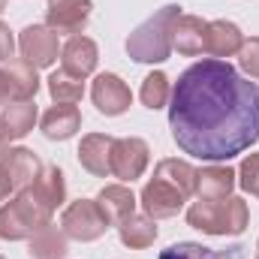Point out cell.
Masks as SVG:
<instances>
[{"label": "cell", "mask_w": 259, "mask_h": 259, "mask_svg": "<svg viewBox=\"0 0 259 259\" xmlns=\"http://www.w3.org/2000/svg\"><path fill=\"white\" fill-rule=\"evenodd\" d=\"M169 100L172 139L190 157L226 163L259 142V84L226 61L187 66Z\"/></svg>", "instance_id": "6da1fadb"}, {"label": "cell", "mask_w": 259, "mask_h": 259, "mask_svg": "<svg viewBox=\"0 0 259 259\" xmlns=\"http://www.w3.org/2000/svg\"><path fill=\"white\" fill-rule=\"evenodd\" d=\"M181 15L178 3L157 9L127 36V55L139 64H163L172 55V27Z\"/></svg>", "instance_id": "7a4b0ae2"}, {"label": "cell", "mask_w": 259, "mask_h": 259, "mask_svg": "<svg viewBox=\"0 0 259 259\" xmlns=\"http://www.w3.org/2000/svg\"><path fill=\"white\" fill-rule=\"evenodd\" d=\"M187 223L205 235H241L250 223V211L241 196L196 199L187 208Z\"/></svg>", "instance_id": "3957f363"}, {"label": "cell", "mask_w": 259, "mask_h": 259, "mask_svg": "<svg viewBox=\"0 0 259 259\" xmlns=\"http://www.w3.org/2000/svg\"><path fill=\"white\" fill-rule=\"evenodd\" d=\"M52 223V211H46L30 190H21L0 208V238L3 241H24L33 238L42 226Z\"/></svg>", "instance_id": "277c9868"}, {"label": "cell", "mask_w": 259, "mask_h": 259, "mask_svg": "<svg viewBox=\"0 0 259 259\" xmlns=\"http://www.w3.org/2000/svg\"><path fill=\"white\" fill-rule=\"evenodd\" d=\"M109 226L112 223L103 214V208H100L97 199L69 202L64 208V217H61V229L66 232V238H72V241H97V238L106 235Z\"/></svg>", "instance_id": "5b68a950"}, {"label": "cell", "mask_w": 259, "mask_h": 259, "mask_svg": "<svg viewBox=\"0 0 259 259\" xmlns=\"http://www.w3.org/2000/svg\"><path fill=\"white\" fill-rule=\"evenodd\" d=\"M18 52L27 64H33L36 69L42 66H52L61 55V46H58V33L49 27V24H27L18 36Z\"/></svg>", "instance_id": "8992f818"}, {"label": "cell", "mask_w": 259, "mask_h": 259, "mask_svg": "<svg viewBox=\"0 0 259 259\" xmlns=\"http://www.w3.org/2000/svg\"><path fill=\"white\" fill-rule=\"evenodd\" d=\"M184 202H187V196L181 193L175 184H169V181H163V178H157V175H154V181H148V184L142 187V196H139V205H142L145 214L154 217V220L175 217V214L184 208Z\"/></svg>", "instance_id": "52a82bcc"}, {"label": "cell", "mask_w": 259, "mask_h": 259, "mask_svg": "<svg viewBox=\"0 0 259 259\" xmlns=\"http://www.w3.org/2000/svg\"><path fill=\"white\" fill-rule=\"evenodd\" d=\"M91 100H94L97 112H103L106 118H118V115H124L130 109L133 94H130V88L124 84L121 75H115V72H100V75L94 78V84H91Z\"/></svg>", "instance_id": "ba28073f"}, {"label": "cell", "mask_w": 259, "mask_h": 259, "mask_svg": "<svg viewBox=\"0 0 259 259\" xmlns=\"http://www.w3.org/2000/svg\"><path fill=\"white\" fill-rule=\"evenodd\" d=\"M148 142L145 139H115L112 145V175L121 178V181H136L142 178V172L148 169Z\"/></svg>", "instance_id": "9c48e42d"}, {"label": "cell", "mask_w": 259, "mask_h": 259, "mask_svg": "<svg viewBox=\"0 0 259 259\" xmlns=\"http://www.w3.org/2000/svg\"><path fill=\"white\" fill-rule=\"evenodd\" d=\"M91 9H94L91 0H49V6H46V21H49V27H52L58 36H61V33L78 36V33L88 27Z\"/></svg>", "instance_id": "30bf717a"}, {"label": "cell", "mask_w": 259, "mask_h": 259, "mask_svg": "<svg viewBox=\"0 0 259 259\" xmlns=\"http://www.w3.org/2000/svg\"><path fill=\"white\" fill-rule=\"evenodd\" d=\"M0 163H3L6 172H9L15 193L27 190V187L39 178V172H42L39 157H36L33 151H27V148H3V151H0Z\"/></svg>", "instance_id": "8fae6325"}, {"label": "cell", "mask_w": 259, "mask_h": 259, "mask_svg": "<svg viewBox=\"0 0 259 259\" xmlns=\"http://www.w3.org/2000/svg\"><path fill=\"white\" fill-rule=\"evenodd\" d=\"M112 145H115V139L106 136V133H91V136H84L81 145H78V163H81L91 175H97V178L112 175Z\"/></svg>", "instance_id": "7c38bea8"}, {"label": "cell", "mask_w": 259, "mask_h": 259, "mask_svg": "<svg viewBox=\"0 0 259 259\" xmlns=\"http://www.w3.org/2000/svg\"><path fill=\"white\" fill-rule=\"evenodd\" d=\"M61 61H64V72L75 75V78H88L94 69H97V61H100V52H97V42L88 39V36H69L64 49H61Z\"/></svg>", "instance_id": "4fadbf2b"}, {"label": "cell", "mask_w": 259, "mask_h": 259, "mask_svg": "<svg viewBox=\"0 0 259 259\" xmlns=\"http://www.w3.org/2000/svg\"><path fill=\"white\" fill-rule=\"evenodd\" d=\"M241 46H244V33L238 30V24L223 21V18L208 21V30H205V55H211V58L220 61V58L238 55Z\"/></svg>", "instance_id": "5bb4252c"}, {"label": "cell", "mask_w": 259, "mask_h": 259, "mask_svg": "<svg viewBox=\"0 0 259 259\" xmlns=\"http://www.w3.org/2000/svg\"><path fill=\"white\" fill-rule=\"evenodd\" d=\"M205 30H208V21H202L199 15L181 12L172 27V49H178V55H184V58L205 55Z\"/></svg>", "instance_id": "9a60e30c"}, {"label": "cell", "mask_w": 259, "mask_h": 259, "mask_svg": "<svg viewBox=\"0 0 259 259\" xmlns=\"http://www.w3.org/2000/svg\"><path fill=\"white\" fill-rule=\"evenodd\" d=\"M238 184V175L229 166L196 169V199H226Z\"/></svg>", "instance_id": "2e32d148"}, {"label": "cell", "mask_w": 259, "mask_h": 259, "mask_svg": "<svg viewBox=\"0 0 259 259\" xmlns=\"http://www.w3.org/2000/svg\"><path fill=\"white\" fill-rule=\"evenodd\" d=\"M39 127H42V136H46V139L64 142V139H69V136L78 133V127H81V112H78L75 106H69V103H58V106H52V109L42 115Z\"/></svg>", "instance_id": "e0dca14e"}, {"label": "cell", "mask_w": 259, "mask_h": 259, "mask_svg": "<svg viewBox=\"0 0 259 259\" xmlns=\"http://www.w3.org/2000/svg\"><path fill=\"white\" fill-rule=\"evenodd\" d=\"M30 196L46 208V211H58L61 205L66 202V184H64V172L58 169V166H49V169H42L39 172V178L27 187Z\"/></svg>", "instance_id": "ac0fdd59"}, {"label": "cell", "mask_w": 259, "mask_h": 259, "mask_svg": "<svg viewBox=\"0 0 259 259\" xmlns=\"http://www.w3.org/2000/svg\"><path fill=\"white\" fill-rule=\"evenodd\" d=\"M0 66H3V75H6L12 100H33L36 97V91H39L36 66L27 64V61H6V64H0Z\"/></svg>", "instance_id": "d6986e66"}, {"label": "cell", "mask_w": 259, "mask_h": 259, "mask_svg": "<svg viewBox=\"0 0 259 259\" xmlns=\"http://www.w3.org/2000/svg\"><path fill=\"white\" fill-rule=\"evenodd\" d=\"M97 202H100V208H103V214L109 217V223L112 226H118V223H124L130 214H136V196L130 187L124 184H109V187H103L100 196H97Z\"/></svg>", "instance_id": "ffe728a7"}, {"label": "cell", "mask_w": 259, "mask_h": 259, "mask_svg": "<svg viewBox=\"0 0 259 259\" xmlns=\"http://www.w3.org/2000/svg\"><path fill=\"white\" fill-rule=\"evenodd\" d=\"M118 235H121V241L127 247L145 250V247H151L157 241V223L148 214H130L124 223H118Z\"/></svg>", "instance_id": "44dd1931"}, {"label": "cell", "mask_w": 259, "mask_h": 259, "mask_svg": "<svg viewBox=\"0 0 259 259\" xmlns=\"http://www.w3.org/2000/svg\"><path fill=\"white\" fill-rule=\"evenodd\" d=\"M0 121L6 124L12 139H24L33 130V124H36V106H33V100H12V103H6Z\"/></svg>", "instance_id": "7402d4cb"}, {"label": "cell", "mask_w": 259, "mask_h": 259, "mask_svg": "<svg viewBox=\"0 0 259 259\" xmlns=\"http://www.w3.org/2000/svg\"><path fill=\"white\" fill-rule=\"evenodd\" d=\"M66 232L58 226H42L33 238H30V256L33 259H64L66 256Z\"/></svg>", "instance_id": "603a6c76"}, {"label": "cell", "mask_w": 259, "mask_h": 259, "mask_svg": "<svg viewBox=\"0 0 259 259\" xmlns=\"http://www.w3.org/2000/svg\"><path fill=\"white\" fill-rule=\"evenodd\" d=\"M154 175L163 178V181H169V184H175L187 199L196 193V169L187 160H172V157L169 160H160L157 169H154Z\"/></svg>", "instance_id": "cb8c5ba5"}, {"label": "cell", "mask_w": 259, "mask_h": 259, "mask_svg": "<svg viewBox=\"0 0 259 259\" xmlns=\"http://www.w3.org/2000/svg\"><path fill=\"white\" fill-rule=\"evenodd\" d=\"M49 94H52L55 103H69V106H75V103L84 97V78H75V75H69L64 69H58V72L49 75Z\"/></svg>", "instance_id": "d4e9b609"}, {"label": "cell", "mask_w": 259, "mask_h": 259, "mask_svg": "<svg viewBox=\"0 0 259 259\" xmlns=\"http://www.w3.org/2000/svg\"><path fill=\"white\" fill-rule=\"evenodd\" d=\"M160 259H241V247H229V256H226V253H214L211 247H202L196 241H178V244L166 247Z\"/></svg>", "instance_id": "484cf974"}, {"label": "cell", "mask_w": 259, "mask_h": 259, "mask_svg": "<svg viewBox=\"0 0 259 259\" xmlns=\"http://www.w3.org/2000/svg\"><path fill=\"white\" fill-rule=\"evenodd\" d=\"M139 97H142L145 109H154V112L163 109V106L169 103V97H172V84H169L166 72H151V75H145Z\"/></svg>", "instance_id": "4316f807"}, {"label": "cell", "mask_w": 259, "mask_h": 259, "mask_svg": "<svg viewBox=\"0 0 259 259\" xmlns=\"http://www.w3.org/2000/svg\"><path fill=\"white\" fill-rule=\"evenodd\" d=\"M238 184L241 190L259 199V154H247L241 169H238Z\"/></svg>", "instance_id": "83f0119b"}, {"label": "cell", "mask_w": 259, "mask_h": 259, "mask_svg": "<svg viewBox=\"0 0 259 259\" xmlns=\"http://www.w3.org/2000/svg\"><path fill=\"white\" fill-rule=\"evenodd\" d=\"M238 61H241V69H244L250 78H259V36L244 39V46H241V52H238Z\"/></svg>", "instance_id": "f1b7e54d"}, {"label": "cell", "mask_w": 259, "mask_h": 259, "mask_svg": "<svg viewBox=\"0 0 259 259\" xmlns=\"http://www.w3.org/2000/svg\"><path fill=\"white\" fill-rule=\"evenodd\" d=\"M15 52V39H12V30L0 21V64H6Z\"/></svg>", "instance_id": "f546056e"}, {"label": "cell", "mask_w": 259, "mask_h": 259, "mask_svg": "<svg viewBox=\"0 0 259 259\" xmlns=\"http://www.w3.org/2000/svg\"><path fill=\"white\" fill-rule=\"evenodd\" d=\"M12 190H15V187H12V178H9V172H6V166L0 163V202H6Z\"/></svg>", "instance_id": "4dcf8cb0"}, {"label": "cell", "mask_w": 259, "mask_h": 259, "mask_svg": "<svg viewBox=\"0 0 259 259\" xmlns=\"http://www.w3.org/2000/svg\"><path fill=\"white\" fill-rule=\"evenodd\" d=\"M6 103H12V97H9V84H6V75H3V66H0V109Z\"/></svg>", "instance_id": "1f68e13d"}, {"label": "cell", "mask_w": 259, "mask_h": 259, "mask_svg": "<svg viewBox=\"0 0 259 259\" xmlns=\"http://www.w3.org/2000/svg\"><path fill=\"white\" fill-rule=\"evenodd\" d=\"M9 142H12V136H9V130H6V124L0 121V151H3V148H6Z\"/></svg>", "instance_id": "d6a6232c"}, {"label": "cell", "mask_w": 259, "mask_h": 259, "mask_svg": "<svg viewBox=\"0 0 259 259\" xmlns=\"http://www.w3.org/2000/svg\"><path fill=\"white\" fill-rule=\"evenodd\" d=\"M3 9H6V0H0V12H3Z\"/></svg>", "instance_id": "836d02e7"}, {"label": "cell", "mask_w": 259, "mask_h": 259, "mask_svg": "<svg viewBox=\"0 0 259 259\" xmlns=\"http://www.w3.org/2000/svg\"><path fill=\"white\" fill-rule=\"evenodd\" d=\"M256 250H259V244H256ZM256 259H259V256H256Z\"/></svg>", "instance_id": "e575fe53"}, {"label": "cell", "mask_w": 259, "mask_h": 259, "mask_svg": "<svg viewBox=\"0 0 259 259\" xmlns=\"http://www.w3.org/2000/svg\"><path fill=\"white\" fill-rule=\"evenodd\" d=\"M0 259H3V256H0Z\"/></svg>", "instance_id": "d590c367"}]
</instances>
